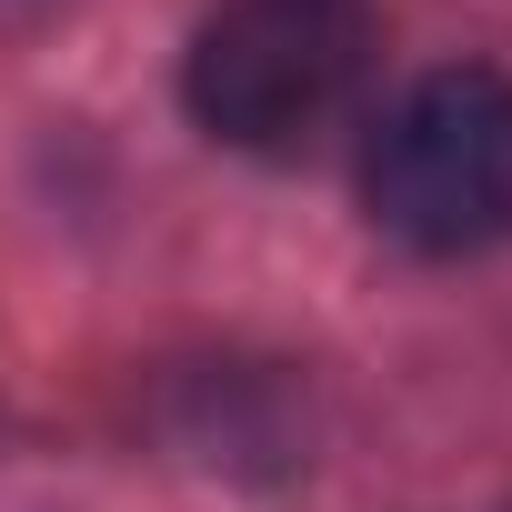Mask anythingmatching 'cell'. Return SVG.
Listing matches in <instances>:
<instances>
[{
	"label": "cell",
	"instance_id": "cell-1",
	"mask_svg": "<svg viewBox=\"0 0 512 512\" xmlns=\"http://www.w3.org/2000/svg\"><path fill=\"white\" fill-rule=\"evenodd\" d=\"M382 61L372 0H221L191 31L181 101L231 151H302L322 141Z\"/></svg>",
	"mask_w": 512,
	"mask_h": 512
},
{
	"label": "cell",
	"instance_id": "cell-2",
	"mask_svg": "<svg viewBox=\"0 0 512 512\" xmlns=\"http://www.w3.org/2000/svg\"><path fill=\"white\" fill-rule=\"evenodd\" d=\"M362 201L412 251H492L512 231V71H422L362 151Z\"/></svg>",
	"mask_w": 512,
	"mask_h": 512
},
{
	"label": "cell",
	"instance_id": "cell-3",
	"mask_svg": "<svg viewBox=\"0 0 512 512\" xmlns=\"http://www.w3.org/2000/svg\"><path fill=\"white\" fill-rule=\"evenodd\" d=\"M31 11H41V0H0V21H31Z\"/></svg>",
	"mask_w": 512,
	"mask_h": 512
}]
</instances>
